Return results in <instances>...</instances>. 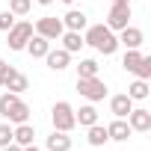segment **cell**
I'll list each match as a JSON object with an SVG mask.
<instances>
[{
  "mask_svg": "<svg viewBox=\"0 0 151 151\" xmlns=\"http://www.w3.org/2000/svg\"><path fill=\"white\" fill-rule=\"evenodd\" d=\"M83 45L95 47V50L104 53V56H113V53L119 50V36H116L107 24H92V27L83 30Z\"/></svg>",
  "mask_w": 151,
  "mask_h": 151,
  "instance_id": "1",
  "label": "cell"
},
{
  "mask_svg": "<svg viewBox=\"0 0 151 151\" xmlns=\"http://www.w3.org/2000/svg\"><path fill=\"white\" fill-rule=\"evenodd\" d=\"M0 119L9 124H24V122H30V107L21 101V95L3 92L0 95Z\"/></svg>",
  "mask_w": 151,
  "mask_h": 151,
  "instance_id": "2",
  "label": "cell"
},
{
  "mask_svg": "<svg viewBox=\"0 0 151 151\" xmlns=\"http://www.w3.org/2000/svg\"><path fill=\"white\" fill-rule=\"evenodd\" d=\"M50 122H53V130H62V133H71L77 127V119H74V107L68 101H56L50 107Z\"/></svg>",
  "mask_w": 151,
  "mask_h": 151,
  "instance_id": "3",
  "label": "cell"
},
{
  "mask_svg": "<svg viewBox=\"0 0 151 151\" xmlns=\"http://www.w3.org/2000/svg\"><path fill=\"white\" fill-rule=\"evenodd\" d=\"M77 92L89 101V104H98L107 98V83L101 77H77Z\"/></svg>",
  "mask_w": 151,
  "mask_h": 151,
  "instance_id": "4",
  "label": "cell"
},
{
  "mask_svg": "<svg viewBox=\"0 0 151 151\" xmlns=\"http://www.w3.org/2000/svg\"><path fill=\"white\" fill-rule=\"evenodd\" d=\"M30 36H33V24H30V21H15L12 30L6 33V45H9V50H24L27 42H30Z\"/></svg>",
  "mask_w": 151,
  "mask_h": 151,
  "instance_id": "5",
  "label": "cell"
},
{
  "mask_svg": "<svg viewBox=\"0 0 151 151\" xmlns=\"http://www.w3.org/2000/svg\"><path fill=\"white\" fill-rule=\"evenodd\" d=\"M130 15H133V12H130V3H113L104 24H107L113 33H119V30H124V27L130 24Z\"/></svg>",
  "mask_w": 151,
  "mask_h": 151,
  "instance_id": "6",
  "label": "cell"
},
{
  "mask_svg": "<svg viewBox=\"0 0 151 151\" xmlns=\"http://www.w3.org/2000/svg\"><path fill=\"white\" fill-rule=\"evenodd\" d=\"M62 18H53V15H45V18H39L36 21V27H33V33L36 36H45L47 42H59V36H62Z\"/></svg>",
  "mask_w": 151,
  "mask_h": 151,
  "instance_id": "7",
  "label": "cell"
},
{
  "mask_svg": "<svg viewBox=\"0 0 151 151\" xmlns=\"http://www.w3.org/2000/svg\"><path fill=\"white\" fill-rule=\"evenodd\" d=\"M0 86H3L6 92H15V95H21V92H27L30 89V80H27V74H21L18 68H6V74H3V80H0Z\"/></svg>",
  "mask_w": 151,
  "mask_h": 151,
  "instance_id": "8",
  "label": "cell"
},
{
  "mask_svg": "<svg viewBox=\"0 0 151 151\" xmlns=\"http://www.w3.org/2000/svg\"><path fill=\"white\" fill-rule=\"evenodd\" d=\"M127 124H130V130H136V133H148V130H151V113H148L145 107H133V110L127 113Z\"/></svg>",
  "mask_w": 151,
  "mask_h": 151,
  "instance_id": "9",
  "label": "cell"
},
{
  "mask_svg": "<svg viewBox=\"0 0 151 151\" xmlns=\"http://www.w3.org/2000/svg\"><path fill=\"white\" fill-rule=\"evenodd\" d=\"M62 27H65V30H74V33H83V30L89 27V18H86L83 9H68V12L62 15Z\"/></svg>",
  "mask_w": 151,
  "mask_h": 151,
  "instance_id": "10",
  "label": "cell"
},
{
  "mask_svg": "<svg viewBox=\"0 0 151 151\" xmlns=\"http://www.w3.org/2000/svg\"><path fill=\"white\" fill-rule=\"evenodd\" d=\"M142 42H145V36H142V30H139V27L127 24L124 30H119V45H124L127 50H133V47H142Z\"/></svg>",
  "mask_w": 151,
  "mask_h": 151,
  "instance_id": "11",
  "label": "cell"
},
{
  "mask_svg": "<svg viewBox=\"0 0 151 151\" xmlns=\"http://www.w3.org/2000/svg\"><path fill=\"white\" fill-rule=\"evenodd\" d=\"M45 62H47V68H50V71H65V68L71 65V53H68V50H62V47H56V50L50 47V50L45 53Z\"/></svg>",
  "mask_w": 151,
  "mask_h": 151,
  "instance_id": "12",
  "label": "cell"
},
{
  "mask_svg": "<svg viewBox=\"0 0 151 151\" xmlns=\"http://www.w3.org/2000/svg\"><path fill=\"white\" fill-rule=\"evenodd\" d=\"M130 124H127V119H113L110 124H107V136H110V142H127L130 139Z\"/></svg>",
  "mask_w": 151,
  "mask_h": 151,
  "instance_id": "13",
  "label": "cell"
},
{
  "mask_svg": "<svg viewBox=\"0 0 151 151\" xmlns=\"http://www.w3.org/2000/svg\"><path fill=\"white\" fill-rule=\"evenodd\" d=\"M133 110V101L127 98V92H122V95H113L110 98V113L116 116V119H127V113Z\"/></svg>",
  "mask_w": 151,
  "mask_h": 151,
  "instance_id": "14",
  "label": "cell"
},
{
  "mask_svg": "<svg viewBox=\"0 0 151 151\" xmlns=\"http://www.w3.org/2000/svg\"><path fill=\"white\" fill-rule=\"evenodd\" d=\"M24 50H27V53H30V56H33V59H45V53H47V50H50V42H47V39H45V36H36V33H33V36H30V42H27V47H24Z\"/></svg>",
  "mask_w": 151,
  "mask_h": 151,
  "instance_id": "15",
  "label": "cell"
},
{
  "mask_svg": "<svg viewBox=\"0 0 151 151\" xmlns=\"http://www.w3.org/2000/svg\"><path fill=\"white\" fill-rule=\"evenodd\" d=\"M33 139H36V127H33L30 122L12 127V142H18L21 148H24V145H33Z\"/></svg>",
  "mask_w": 151,
  "mask_h": 151,
  "instance_id": "16",
  "label": "cell"
},
{
  "mask_svg": "<svg viewBox=\"0 0 151 151\" xmlns=\"http://www.w3.org/2000/svg\"><path fill=\"white\" fill-rule=\"evenodd\" d=\"M45 151H71V136L62 133V130H53L45 139Z\"/></svg>",
  "mask_w": 151,
  "mask_h": 151,
  "instance_id": "17",
  "label": "cell"
},
{
  "mask_svg": "<svg viewBox=\"0 0 151 151\" xmlns=\"http://www.w3.org/2000/svg\"><path fill=\"white\" fill-rule=\"evenodd\" d=\"M86 142H89L92 148H101V145H107V142H110V136H107V127H104V124H98V122H95V124H89V127H86Z\"/></svg>",
  "mask_w": 151,
  "mask_h": 151,
  "instance_id": "18",
  "label": "cell"
},
{
  "mask_svg": "<svg viewBox=\"0 0 151 151\" xmlns=\"http://www.w3.org/2000/svg\"><path fill=\"white\" fill-rule=\"evenodd\" d=\"M59 42H62V50H68V53H80V47H83V33H74V30H62Z\"/></svg>",
  "mask_w": 151,
  "mask_h": 151,
  "instance_id": "19",
  "label": "cell"
},
{
  "mask_svg": "<svg viewBox=\"0 0 151 151\" xmlns=\"http://www.w3.org/2000/svg\"><path fill=\"white\" fill-rule=\"evenodd\" d=\"M74 119H77V124H80V127L95 124V122H98V110H95V104H83L80 110H74Z\"/></svg>",
  "mask_w": 151,
  "mask_h": 151,
  "instance_id": "20",
  "label": "cell"
},
{
  "mask_svg": "<svg viewBox=\"0 0 151 151\" xmlns=\"http://www.w3.org/2000/svg\"><path fill=\"white\" fill-rule=\"evenodd\" d=\"M148 95H151V89H148V80H139V77H136V80L127 86V98H130V101H145Z\"/></svg>",
  "mask_w": 151,
  "mask_h": 151,
  "instance_id": "21",
  "label": "cell"
},
{
  "mask_svg": "<svg viewBox=\"0 0 151 151\" xmlns=\"http://www.w3.org/2000/svg\"><path fill=\"white\" fill-rule=\"evenodd\" d=\"M139 59H142V53H139V47H133V50H124V56H122V68L133 74V71L139 68Z\"/></svg>",
  "mask_w": 151,
  "mask_h": 151,
  "instance_id": "22",
  "label": "cell"
},
{
  "mask_svg": "<svg viewBox=\"0 0 151 151\" xmlns=\"http://www.w3.org/2000/svg\"><path fill=\"white\" fill-rule=\"evenodd\" d=\"M98 62L95 59H80L77 62V77H98Z\"/></svg>",
  "mask_w": 151,
  "mask_h": 151,
  "instance_id": "23",
  "label": "cell"
},
{
  "mask_svg": "<svg viewBox=\"0 0 151 151\" xmlns=\"http://www.w3.org/2000/svg\"><path fill=\"white\" fill-rule=\"evenodd\" d=\"M30 9H33V0H9V12H12L15 18L30 15Z\"/></svg>",
  "mask_w": 151,
  "mask_h": 151,
  "instance_id": "24",
  "label": "cell"
},
{
  "mask_svg": "<svg viewBox=\"0 0 151 151\" xmlns=\"http://www.w3.org/2000/svg\"><path fill=\"white\" fill-rule=\"evenodd\" d=\"M133 74H136L139 80H151V56H145V53H142V59H139V68H136Z\"/></svg>",
  "mask_w": 151,
  "mask_h": 151,
  "instance_id": "25",
  "label": "cell"
},
{
  "mask_svg": "<svg viewBox=\"0 0 151 151\" xmlns=\"http://www.w3.org/2000/svg\"><path fill=\"white\" fill-rule=\"evenodd\" d=\"M12 142V124L9 122H0V148H6Z\"/></svg>",
  "mask_w": 151,
  "mask_h": 151,
  "instance_id": "26",
  "label": "cell"
},
{
  "mask_svg": "<svg viewBox=\"0 0 151 151\" xmlns=\"http://www.w3.org/2000/svg\"><path fill=\"white\" fill-rule=\"evenodd\" d=\"M12 24H15V15H12L9 9H6V12H0V33H9Z\"/></svg>",
  "mask_w": 151,
  "mask_h": 151,
  "instance_id": "27",
  "label": "cell"
},
{
  "mask_svg": "<svg viewBox=\"0 0 151 151\" xmlns=\"http://www.w3.org/2000/svg\"><path fill=\"white\" fill-rule=\"evenodd\" d=\"M0 151H24V148H21V145H18V142H9V145H6V148H0Z\"/></svg>",
  "mask_w": 151,
  "mask_h": 151,
  "instance_id": "28",
  "label": "cell"
},
{
  "mask_svg": "<svg viewBox=\"0 0 151 151\" xmlns=\"http://www.w3.org/2000/svg\"><path fill=\"white\" fill-rule=\"evenodd\" d=\"M6 68H9V62H3V59H0V80H3V74H6Z\"/></svg>",
  "mask_w": 151,
  "mask_h": 151,
  "instance_id": "29",
  "label": "cell"
},
{
  "mask_svg": "<svg viewBox=\"0 0 151 151\" xmlns=\"http://www.w3.org/2000/svg\"><path fill=\"white\" fill-rule=\"evenodd\" d=\"M24 151H42V148H36V142H33V145H24Z\"/></svg>",
  "mask_w": 151,
  "mask_h": 151,
  "instance_id": "30",
  "label": "cell"
},
{
  "mask_svg": "<svg viewBox=\"0 0 151 151\" xmlns=\"http://www.w3.org/2000/svg\"><path fill=\"white\" fill-rule=\"evenodd\" d=\"M36 3H39V6H50V3H53V0H36Z\"/></svg>",
  "mask_w": 151,
  "mask_h": 151,
  "instance_id": "31",
  "label": "cell"
},
{
  "mask_svg": "<svg viewBox=\"0 0 151 151\" xmlns=\"http://www.w3.org/2000/svg\"><path fill=\"white\" fill-rule=\"evenodd\" d=\"M113 3H130V0H113Z\"/></svg>",
  "mask_w": 151,
  "mask_h": 151,
  "instance_id": "32",
  "label": "cell"
},
{
  "mask_svg": "<svg viewBox=\"0 0 151 151\" xmlns=\"http://www.w3.org/2000/svg\"><path fill=\"white\" fill-rule=\"evenodd\" d=\"M62 3H65V6H71V3H74V0H62Z\"/></svg>",
  "mask_w": 151,
  "mask_h": 151,
  "instance_id": "33",
  "label": "cell"
}]
</instances>
